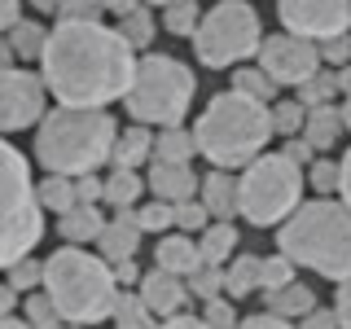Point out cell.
I'll return each mask as SVG.
<instances>
[{
    "instance_id": "1",
    "label": "cell",
    "mask_w": 351,
    "mask_h": 329,
    "mask_svg": "<svg viewBox=\"0 0 351 329\" xmlns=\"http://www.w3.org/2000/svg\"><path fill=\"white\" fill-rule=\"evenodd\" d=\"M40 71L62 106H110L123 101L136 80V49L101 18H58Z\"/></svg>"
},
{
    "instance_id": "2",
    "label": "cell",
    "mask_w": 351,
    "mask_h": 329,
    "mask_svg": "<svg viewBox=\"0 0 351 329\" xmlns=\"http://www.w3.org/2000/svg\"><path fill=\"white\" fill-rule=\"evenodd\" d=\"M119 123L106 114V106H62L49 110L36 127V162L44 171L84 175L114 158Z\"/></svg>"
},
{
    "instance_id": "3",
    "label": "cell",
    "mask_w": 351,
    "mask_h": 329,
    "mask_svg": "<svg viewBox=\"0 0 351 329\" xmlns=\"http://www.w3.org/2000/svg\"><path fill=\"white\" fill-rule=\"evenodd\" d=\"M193 132H197L202 158L215 162V167H233V171H241L246 162H255L263 154V145L277 136V127H272V106L237 93V88L215 93L211 101H206V110L197 114Z\"/></svg>"
},
{
    "instance_id": "4",
    "label": "cell",
    "mask_w": 351,
    "mask_h": 329,
    "mask_svg": "<svg viewBox=\"0 0 351 329\" xmlns=\"http://www.w3.org/2000/svg\"><path fill=\"white\" fill-rule=\"evenodd\" d=\"M277 250H285L299 268H312L325 281L351 277V206L334 202V193L303 202L299 211L281 224Z\"/></svg>"
},
{
    "instance_id": "5",
    "label": "cell",
    "mask_w": 351,
    "mask_h": 329,
    "mask_svg": "<svg viewBox=\"0 0 351 329\" xmlns=\"http://www.w3.org/2000/svg\"><path fill=\"white\" fill-rule=\"evenodd\" d=\"M44 290L53 294L66 325H97L114 316L123 285H119L106 255H88L75 241H66L62 250L44 259Z\"/></svg>"
},
{
    "instance_id": "6",
    "label": "cell",
    "mask_w": 351,
    "mask_h": 329,
    "mask_svg": "<svg viewBox=\"0 0 351 329\" xmlns=\"http://www.w3.org/2000/svg\"><path fill=\"white\" fill-rule=\"evenodd\" d=\"M197 93V80L184 62L167 58V53H145L136 62V80H132L123 106L132 114V123H149V127H171L184 123Z\"/></svg>"
},
{
    "instance_id": "7",
    "label": "cell",
    "mask_w": 351,
    "mask_h": 329,
    "mask_svg": "<svg viewBox=\"0 0 351 329\" xmlns=\"http://www.w3.org/2000/svg\"><path fill=\"white\" fill-rule=\"evenodd\" d=\"M303 162L290 154H259L241 167V215L255 228H277L303 206Z\"/></svg>"
},
{
    "instance_id": "8",
    "label": "cell",
    "mask_w": 351,
    "mask_h": 329,
    "mask_svg": "<svg viewBox=\"0 0 351 329\" xmlns=\"http://www.w3.org/2000/svg\"><path fill=\"white\" fill-rule=\"evenodd\" d=\"M263 44V22L250 0H219L206 9L193 31V58L206 71H233L246 58H259Z\"/></svg>"
},
{
    "instance_id": "9",
    "label": "cell",
    "mask_w": 351,
    "mask_h": 329,
    "mask_svg": "<svg viewBox=\"0 0 351 329\" xmlns=\"http://www.w3.org/2000/svg\"><path fill=\"white\" fill-rule=\"evenodd\" d=\"M0 171H5V215H0V259L18 263L22 255L40 246L44 237V202H40V189L31 180V162L18 145H5L0 149Z\"/></svg>"
},
{
    "instance_id": "10",
    "label": "cell",
    "mask_w": 351,
    "mask_h": 329,
    "mask_svg": "<svg viewBox=\"0 0 351 329\" xmlns=\"http://www.w3.org/2000/svg\"><path fill=\"white\" fill-rule=\"evenodd\" d=\"M49 80H44V71H22V66H5L0 71V127L14 136V132H27L36 127L49 110H44V101H49Z\"/></svg>"
},
{
    "instance_id": "11",
    "label": "cell",
    "mask_w": 351,
    "mask_h": 329,
    "mask_svg": "<svg viewBox=\"0 0 351 329\" xmlns=\"http://www.w3.org/2000/svg\"><path fill=\"white\" fill-rule=\"evenodd\" d=\"M259 66L281 88H299L303 80H312V75L321 71L325 58H321V44H316V40L294 36V31L281 27L277 36H263V44H259Z\"/></svg>"
},
{
    "instance_id": "12",
    "label": "cell",
    "mask_w": 351,
    "mask_h": 329,
    "mask_svg": "<svg viewBox=\"0 0 351 329\" xmlns=\"http://www.w3.org/2000/svg\"><path fill=\"white\" fill-rule=\"evenodd\" d=\"M277 18L285 31L321 44L351 31V0H277Z\"/></svg>"
},
{
    "instance_id": "13",
    "label": "cell",
    "mask_w": 351,
    "mask_h": 329,
    "mask_svg": "<svg viewBox=\"0 0 351 329\" xmlns=\"http://www.w3.org/2000/svg\"><path fill=\"white\" fill-rule=\"evenodd\" d=\"M141 294H145V303L154 307V316H162V321H167L171 312H180V307L197 303L193 290H189V277L162 268V263H158V268H149L145 277H141Z\"/></svg>"
},
{
    "instance_id": "14",
    "label": "cell",
    "mask_w": 351,
    "mask_h": 329,
    "mask_svg": "<svg viewBox=\"0 0 351 329\" xmlns=\"http://www.w3.org/2000/svg\"><path fill=\"white\" fill-rule=\"evenodd\" d=\"M197 197L206 202L211 219H233L241 215V175H233V167H215L202 175V189Z\"/></svg>"
},
{
    "instance_id": "15",
    "label": "cell",
    "mask_w": 351,
    "mask_h": 329,
    "mask_svg": "<svg viewBox=\"0 0 351 329\" xmlns=\"http://www.w3.org/2000/svg\"><path fill=\"white\" fill-rule=\"evenodd\" d=\"M149 193L154 197H167V202H184V197H197V189H202V180H197V171L189 167V162H162L154 158L149 167Z\"/></svg>"
},
{
    "instance_id": "16",
    "label": "cell",
    "mask_w": 351,
    "mask_h": 329,
    "mask_svg": "<svg viewBox=\"0 0 351 329\" xmlns=\"http://www.w3.org/2000/svg\"><path fill=\"white\" fill-rule=\"evenodd\" d=\"M141 237H145V228H141V219H136V211H119V219H110L106 224V233L97 237V246H101V255L110 259V263H119V259H132L141 250Z\"/></svg>"
},
{
    "instance_id": "17",
    "label": "cell",
    "mask_w": 351,
    "mask_h": 329,
    "mask_svg": "<svg viewBox=\"0 0 351 329\" xmlns=\"http://www.w3.org/2000/svg\"><path fill=\"white\" fill-rule=\"evenodd\" d=\"M110 219H101V211H97V202H75L66 215H58V233L62 241H75V246H84V241H97L106 233Z\"/></svg>"
},
{
    "instance_id": "18",
    "label": "cell",
    "mask_w": 351,
    "mask_h": 329,
    "mask_svg": "<svg viewBox=\"0 0 351 329\" xmlns=\"http://www.w3.org/2000/svg\"><path fill=\"white\" fill-rule=\"evenodd\" d=\"M154 259H158L162 268L180 272V277H189L193 268H202V263H206V259H202V246H197V241L184 233V228H180V233H167V237H162L158 250H154Z\"/></svg>"
},
{
    "instance_id": "19",
    "label": "cell",
    "mask_w": 351,
    "mask_h": 329,
    "mask_svg": "<svg viewBox=\"0 0 351 329\" xmlns=\"http://www.w3.org/2000/svg\"><path fill=\"white\" fill-rule=\"evenodd\" d=\"M263 290V259L259 255H233L224 263V294L228 299H246Z\"/></svg>"
},
{
    "instance_id": "20",
    "label": "cell",
    "mask_w": 351,
    "mask_h": 329,
    "mask_svg": "<svg viewBox=\"0 0 351 329\" xmlns=\"http://www.w3.org/2000/svg\"><path fill=\"white\" fill-rule=\"evenodd\" d=\"M343 110H334V106H312L307 110V127H303V136L316 145V154H325V149H334L338 141H343Z\"/></svg>"
},
{
    "instance_id": "21",
    "label": "cell",
    "mask_w": 351,
    "mask_h": 329,
    "mask_svg": "<svg viewBox=\"0 0 351 329\" xmlns=\"http://www.w3.org/2000/svg\"><path fill=\"white\" fill-rule=\"evenodd\" d=\"M263 303H268V307H277L285 321H303V316L316 307V290H312V285H303L299 277H294L290 285H281V290H263Z\"/></svg>"
},
{
    "instance_id": "22",
    "label": "cell",
    "mask_w": 351,
    "mask_h": 329,
    "mask_svg": "<svg viewBox=\"0 0 351 329\" xmlns=\"http://www.w3.org/2000/svg\"><path fill=\"white\" fill-rule=\"evenodd\" d=\"M197 132L193 127H180V123H171V127H162L158 136H154V158H162V162H193L197 158Z\"/></svg>"
},
{
    "instance_id": "23",
    "label": "cell",
    "mask_w": 351,
    "mask_h": 329,
    "mask_svg": "<svg viewBox=\"0 0 351 329\" xmlns=\"http://www.w3.org/2000/svg\"><path fill=\"white\" fill-rule=\"evenodd\" d=\"M154 158V136H149V123H136V127H119V141H114V167H141V162Z\"/></svg>"
},
{
    "instance_id": "24",
    "label": "cell",
    "mask_w": 351,
    "mask_h": 329,
    "mask_svg": "<svg viewBox=\"0 0 351 329\" xmlns=\"http://www.w3.org/2000/svg\"><path fill=\"white\" fill-rule=\"evenodd\" d=\"M237 228L233 219H211V224L202 228V237H197V246H202V259L206 263H228L237 255Z\"/></svg>"
},
{
    "instance_id": "25",
    "label": "cell",
    "mask_w": 351,
    "mask_h": 329,
    "mask_svg": "<svg viewBox=\"0 0 351 329\" xmlns=\"http://www.w3.org/2000/svg\"><path fill=\"white\" fill-rule=\"evenodd\" d=\"M149 180H141L136 167H114L106 175V202L114 206V211H128V206L141 202V189H145Z\"/></svg>"
},
{
    "instance_id": "26",
    "label": "cell",
    "mask_w": 351,
    "mask_h": 329,
    "mask_svg": "<svg viewBox=\"0 0 351 329\" xmlns=\"http://www.w3.org/2000/svg\"><path fill=\"white\" fill-rule=\"evenodd\" d=\"M158 22L162 18H154L145 5H136V9H128V14H119V31H123V40L141 53V49L154 44V36H158Z\"/></svg>"
},
{
    "instance_id": "27",
    "label": "cell",
    "mask_w": 351,
    "mask_h": 329,
    "mask_svg": "<svg viewBox=\"0 0 351 329\" xmlns=\"http://www.w3.org/2000/svg\"><path fill=\"white\" fill-rule=\"evenodd\" d=\"M40 202H44V211H58V215H66L75 202H80V189H75V175L49 171V175L40 180Z\"/></svg>"
},
{
    "instance_id": "28",
    "label": "cell",
    "mask_w": 351,
    "mask_h": 329,
    "mask_svg": "<svg viewBox=\"0 0 351 329\" xmlns=\"http://www.w3.org/2000/svg\"><path fill=\"white\" fill-rule=\"evenodd\" d=\"M233 88L237 93H246V97H255V101H277V93H281V84L272 80L263 66H233Z\"/></svg>"
},
{
    "instance_id": "29",
    "label": "cell",
    "mask_w": 351,
    "mask_h": 329,
    "mask_svg": "<svg viewBox=\"0 0 351 329\" xmlns=\"http://www.w3.org/2000/svg\"><path fill=\"white\" fill-rule=\"evenodd\" d=\"M9 40H14V49H18V58L22 62H40L44 58V44H49V27H44V22H36V18H22L18 27H9L5 31Z\"/></svg>"
},
{
    "instance_id": "30",
    "label": "cell",
    "mask_w": 351,
    "mask_h": 329,
    "mask_svg": "<svg viewBox=\"0 0 351 329\" xmlns=\"http://www.w3.org/2000/svg\"><path fill=\"white\" fill-rule=\"evenodd\" d=\"M114 325H123V329H136V325H149L154 321V307L145 303V294H141V285L132 290V285H123L119 290V303H114V316H110Z\"/></svg>"
},
{
    "instance_id": "31",
    "label": "cell",
    "mask_w": 351,
    "mask_h": 329,
    "mask_svg": "<svg viewBox=\"0 0 351 329\" xmlns=\"http://www.w3.org/2000/svg\"><path fill=\"white\" fill-rule=\"evenodd\" d=\"M334 97H343V93H338V71H334V66H321L312 80L299 84V101L307 110H312V106H329Z\"/></svg>"
},
{
    "instance_id": "32",
    "label": "cell",
    "mask_w": 351,
    "mask_h": 329,
    "mask_svg": "<svg viewBox=\"0 0 351 329\" xmlns=\"http://www.w3.org/2000/svg\"><path fill=\"white\" fill-rule=\"evenodd\" d=\"M22 312H27V321L36 325V329H58V325H66V316L58 312V303H53V294L44 290V285L22 299Z\"/></svg>"
},
{
    "instance_id": "33",
    "label": "cell",
    "mask_w": 351,
    "mask_h": 329,
    "mask_svg": "<svg viewBox=\"0 0 351 329\" xmlns=\"http://www.w3.org/2000/svg\"><path fill=\"white\" fill-rule=\"evenodd\" d=\"M197 22H202V5H197V0H176V5L162 9V31H167V36H189L193 40Z\"/></svg>"
},
{
    "instance_id": "34",
    "label": "cell",
    "mask_w": 351,
    "mask_h": 329,
    "mask_svg": "<svg viewBox=\"0 0 351 329\" xmlns=\"http://www.w3.org/2000/svg\"><path fill=\"white\" fill-rule=\"evenodd\" d=\"M272 127H277V136H303L307 127V106L303 101H272Z\"/></svg>"
},
{
    "instance_id": "35",
    "label": "cell",
    "mask_w": 351,
    "mask_h": 329,
    "mask_svg": "<svg viewBox=\"0 0 351 329\" xmlns=\"http://www.w3.org/2000/svg\"><path fill=\"white\" fill-rule=\"evenodd\" d=\"M307 184H312L321 197L338 193V184H343V162L321 158V154H316V162H307Z\"/></svg>"
},
{
    "instance_id": "36",
    "label": "cell",
    "mask_w": 351,
    "mask_h": 329,
    "mask_svg": "<svg viewBox=\"0 0 351 329\" xmlns=\"http://www.w3.org/2000/svg\"><path fill=\"white\" fill-rule=\"evenodd\" d=\"M141 228L145 233H167V228H176V202H167V197H154V202H145L136 211Z\"/></svg>"
},
{
    "instance_id": "37",
    "label": "cell",
    "mask_w": 351,
    "mask_h": 329,
    "mask_svg": "<svg viewBox=\"0 0 351 329\" xmlns=\"http://www.w3.org/2000/svg\"><path fill=\"white\" fill-rule=\"evenodd\" d=\"M189 290L193 299H211V294H224V263H202V268L189 272Z\"/></svg>"
},
{
    "instance_id": "38",
    "label": "cell",
    "mask_w": 351,
    "mask_h": 329,
    "mask_svg": "<svg viewBox=\"0 0 351 329\" xmlns=\"http://www.w3.org/2000/svg\"><path fill=\"white\" fill-rule=\"evenodd\" d=\"M294 272H299V263L285 255V250L268 255V259H263V290H281V285H290Z\"/></svg>"
},
{
    "instance_id": "39",
    "label": "cell",
    "mask_w": 351,
    "mask_h": 329,
    "mask_svg": "<svg viewBox=\"0 0 351 329\" xmlns=\"http://www.w3.org/2000/svg\"><path fill=\"white\" fill-rule=\"evenodd\" d=\"M206 224H211V211H206L202 197H184V202H176V228H184V233H202Z\"/></svg>"
},
{
    "instance_id": "40",
    "label": "cell",
    "mask_w": 351,
    "mask_h": 329,
    "mask_svg": "<svg viewBox=\"0 0 351 329\" xmlns=\"http://www.w3.org/2000/svg\"><path fill=\"white\" fill-rule=\"evenodd\" d=\"M5 272H9V281H14L22 294H31V290H40V285H44V263H36L31 255H22L18 263H9Z\"/></svg>"
},
{
    "instance_id": "41",
    "label": "cell",
    "mask_w": 351,
    "mask_h": 329,
    "mask_svg": "<svg viewBox=\"0 0 351 329\" xmlns=\"http://www.w3.org/2000/svg\"><path fill=\"white\" fill-rule=\"evenodd\" d=\"M202 321L224 329V325H237V312L233 303H228V294H211V299H202Z\"/></svg>"
},
{
    "instance_id": "42",
    "label": "cell",
    "mask_w": 351,
    "mask_h": 329,
    "mask_svg": "<svg viewBox=\"0 0 351 329\" xmlns=\"http://www.w3.org/2000/svg\"><path fill=\"white\" fill-rule=\"evenodd\" d=\"M321 58H325V66H334V71L351 66V31L347 36H334V40H321Z\"/></svg>"
},
{
    "instance_id": "43",
    "label": "cell",
    "mask_w": 351,
    "mask_h": 329,
    "mask_svg": "<svg viewBox=\"0 0 351 329\" xmlns=\"http://www.w3.org/2000/svg\"><path fill=\"white\" fill-rule=\"evenodd\" d=\"M101 14H106L101 0H62L58 9V18H101Z\"/></svg>"
},
{
    "instance_id": "44",
    "label": "cell",
    "mask_w": 351,
    "mask_h": 329,
    "mask_svg": "<svg viewBox=\"0 0 351 329\" xmlns=\"http://www.w3.org/2000/svg\"><path fill=\"white\" fill-rule=\"evenodd\" d=\"M75 189H80V202H101V197H106V180L97 171H84V175H75Z\"/></svg>"
},
{
    "instance_id": "45",
    "label": "cell",
    "mask_w": 351,
    "mask_h": 329,
    "mask_svg": "<svg viewBox=\"0 0 351 329\" xmlns=\"http://www.w3.org/2000/svg\"><path fill=\"white\" fill-rule=\"evenodd\" d=\"M303 325H312V329L321 325L325 329V325H343V316H338V307H312V312L303 316Z\"/></svg>"
},
{
    "instance_id": "46",
    "label": "cell",
    "mask_w": 351,
    "mask_h": 329,
    "mask_svg": "<svg viewBox=\"0 0 351 329\" xmlns=\"http://www.w3.org/2000/svg\"><path fill=\"white\" fill-rule=\"evenodd\" d=\"M114 277H119V285H141V263H136V255H132V259H119L114 263Z\"/></svg>"
},
{
    "instance_id": "47",
    "label": "cell",
    "mask_w": 351,
    "mask_h": 329,
    "mask_svg": "<svg viewBox=\"0 0 351 329\" xmlns=\"http://www.w3.org/2000/svg\"><path fill=\"white\" fill-rule=\"evenodd\" d=\"M18 303H22V290H18L14 281H5V290H0V316H14Z\"/></svg>"
},
{
    "instance_id": "48",
    "label": "cell",
    "mask_w": 351,
    "mask_h": 329,
    "mask_svg": "<svg viewBox=\"0 0 351 329\" xmlns=\"http://www.w3.org/2000/svg\"><path fill=\"white\" fill-rule=\"evenodd\" d=\"M334 307H338V316H343V325H351V277H347V281H338Z\"/></svg>"
},
{
    "instance_id": "49",
    "label": "cell",
    "mask_w": 351,
    "mask_h": 329,
    "mask_svg": "<svg viewBox=\"0 0 351 329\" xmlns=\"http://www.w3.org/2000/svg\"><path fill=\"white\" fill-rule=\"evenodd\" d=\"M22 22V0H0V27H18Z\"/></svg>"
},
{
    "instance_id": "50",
    "label": "cell",
    "mask_w": 351,
    "mask_h": 329,
    "mask_svg": "<svg viewBox=\"0 0 351 329\" xmlns=\"http://www.w3.org/2000/svg\"><path fill=\"white\" fill-rule=\"evenodd\" d=\"M338 162H343V184H338V197L351 206V149H347V158H338Z\"/></svg>"
},
{
    "instance_id": "51",
    "label": "cell",
    "mask_w": 351,
    "mask_h": 329,
    "mask_svg": "<svg viewBox=\"0 0 351 329\" xmlns=\"http://www.w3.org/2000/svg\"><path fill=\"white\" fill-rule=\"evenodd\" d=\"M106 5V14H128V9H136L141 0H101Z\"/></svg>"
},
{
    "instance_id": "52",
    "label": "cell",
    "mask_w": 351,
    "mask_h": 329,
    "mask_svg": "<svg viewBox=\"0 0 351 329\" xmlns=\"http://www.w3.org/2000/svg\"><path fill=\"white\" fill-rule=\"evenodd\" d=\"M31 9H36V14H58L62 0H31Z\"/></svg>"
},
{
    "instance_id": "53",
    "label": "cell",
    "mask_w": 351,
    "mask_h": 329,
    "mask_svg": "<svg viewBox=\"0 0 351 329\" xmlns=\"http://www.w3.org/2000/svg\"><path fill=\"white\" fill-rule=\"evenodd\" d=\"M338 93L351 97V66H343V71H338Z\"/></svg>"
},
{
    "instance_id": "54",
    "label": "cell",
    "mask_w": 351,
    "mask_h": 329,
    "mask_svg": "<svg viewBox=\"0 0 351 329\" xmlns=\"http://www.w3.org/2000/svg\"><path fill=\"white\" fill-rule=\"evenodd\" d=\"M338 110H343V123H347V132H351V97H343V106H338Z\"/></svg>"
},
{
    "instance_id": "55",
    "label": "cell",
    "mask_w": 351,
    "mask_h": 329,
    "mask_svg": "<svg viewBox=\"0 0 351 329\" xmlns=\"http://www.w3.org/2000/svg\"><path fill=\"white\" fill-rule=\"evenodd\" d=\"M145 5H158V9H167V5H176V0H145Z\"/></svg>"
}]
</instances>
